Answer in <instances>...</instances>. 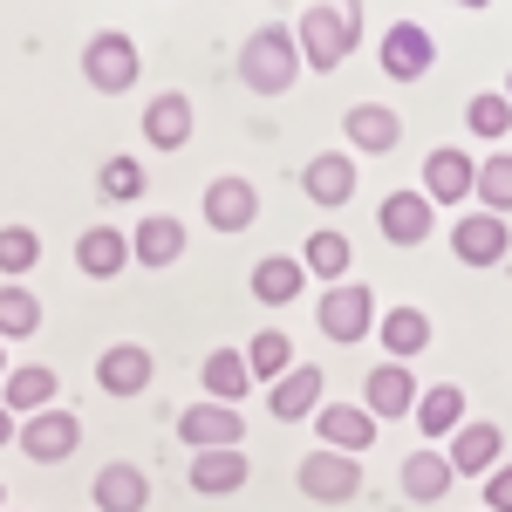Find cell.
Wrapping results in <instances>:
<instances>
[{
    "mask_svg": "<svg viewBox=\"0 0 512 512\" xmlns=\"http://www.w3.org/2000/svg\"><path fill=\"white\" fill-rule=\"evenodd\" d=\"M403 499H410V506H437V499H444V492H451V458H444V451H410V458H403Z\"/></svg>",
    "mask_w": 512,
    "mask_h": 512,
    "instance_id": "26",
    "label": "cell"
},
{
    "mask_svg": "<svg viewBox=\"0 0 512 512\" xmlns=\"http://www.w3.org/2000/svg\"><path fill=\"white\" fill-rule=\"evenodd\" d=\"M89 499H96V512H144L151 506V478H144V465H103V472L89 478Z\"/></svg>",
    "mask_w": 512,
    "mask_h": 512,
    "instance_id": "21",
    "label": "cell"
},
{
    "mask_svg": "<svg viewBox=\"0 0 512 512\" xmlns=\"http://www.w3.org/2000/svg\"><path fill=\"white\" fill-rule=\"evenodd\" d=\"M376 226H383L390 246H424V239L437 233V205L424 192H410V185H403V192H390L383 205H376Z\"/></svg>",
    "mask_w": 512,
    "mask_h": 512,
    "instance_id": "13",
    "label": "cell"
},
{
    "mask_svg": "<svg viewBox=\"0 0 512 512\" xmlns=\"http://www.w3.org/2000/svg\"><path fill=\"white\" fill-rule=\"evenodd\" d=\"M301 287H308V267H301L294 253H267V260H253V301H260V308H287V301H301Z\"/></svg>",
    "mask_w": 512,
    "mask_h": 512,
    "instance_id": "24",
    "label": "cell"
},
{
    "mask_svg": "<svg viewBox=\"0 0 512 512\" xmlns=\"http://www.w3.org/2000/svg\"><path fill=\"white\" fill-rule=\"evenodd\" d=\"M41 328V294L21 280H0V342H28Z\"/></svg>",
    "mask_w": 512,
    "mask_h": 512,
    "instance_id": "32",
    "label": "cell"
},
{
    "mask_svg": "<svg viewBox=\"0 0 512 512\" xmlns=\"http://www.w3.org/2000/svg\"><path fill=\"white\" fill-rule=\"evenodd\" d=\"M376 335H383L390 362H410V355L431 349V315L424 308H390V315H376Z\"/></svg>",
    "mask_w": 512,
    "mask_h": 512,
    "instance_id": "30",
    "label": "cell"
},
{
    "mask_svg": "<svg viewBox=\"0 0 512 512\" xmlns=\"http://www.w3.org/2000/svg\"><path fill=\"white\" fill-rule=\"evenodd\" d=\"M437 69V35L424 21H396L383 35V76L390 82H424Z\"/></svg>",
    "mask_w": 512,
    "mask_h": 512,
    "instance_id": "8",
    "label": "cell"
},
{
    "mask_svg": "<svg viewBox=\"0 0 512 512\" xmlns=\"http://www.w3.org/2000/svg\"><path fill=\"white\" fill-rule=\"evenodd\" d=\"M472 151H451V144H437L424 151V198L431 205H472Z\"/></svg>",
    "mask_w": 512,
    "mask_h": 512,
    "instance_id": "18",
    "label": "cell"
},
{
    "mask_svg": "<svg viewBox=\"0 0 512 512\" xmlns=\"http://www.w3.org/2000/svg\"><path fill=\"white\" fill-rule=\"evenodd\" d=\"M239 355H246V376H253V383H280V376L294 369V342H287L280 328H260Z\"/></svg>",
    "mask_w": 512,
    "mask_h": 512,
    "instance_id": "33",
    "label": "cell"
},
{
    "mask_svg": "<svg viewBox=\"0 0 512 512\" xmlns=\"http://www.w3.org/2000/svg\"><path fill=\"white\" fill-rule=\"evenodd\" d=\"M321 403H328V376H321L315 362H294L280 383H267V410H274L280 424H301V417H315Z\"/></svg>",
    "mask_w": 512,
    "mask_h": 512,
    "instance_id": "14",
    "label": "cell"
},
{
    "mask_svg": "<svg viewBox=\"0 0 512 512\" xmlns=\"http://www.w3.org/2000/svg\"><path fill=\"white\" fill-rule=\"evenodd\" d=\"M315 437H321V451H349V458H362V451L376 444V417H369L362 403H321L315 410Z\"/></svg>",
    "mask_w": 512,
    "mask_h": 512,
    "instance_id": "17",
    "label": "cell"
},
{
    "mask_svg": "<svg viewBox=\"0 0 512 512\" xmlns=\"http://www.w3.org/2000/svg\"><path fill=\"white\" fill-rule=\"evenodd\" d=\"M130 260H144V267H178V260H185V219L144 212V219L130 226Z\"/></svg>",
    "mask_w": 512,
    "mask_h": 512,
    "instance_id": "20",
    "label": "cell"
},
{
    "mask_svg": "<svg viewBox=\"0 0 512 512\" xmlns=\"http://www.w3.org/2000/svg\"><path fill=\"white\" fill-rule=\"evenodd\" d=\"M458 7H492V0H458Z\"/></svg>",
    "mask_w": 512,
    "mask_h": 512,
    "instance_id": "41",
    "label": "cell"
},
{
    "mask_svg": "<svg viewBox=\"0 0 512 512\" xmlns=\"http://www.w3.org/2000/svg\"><path fill=\"white\" fill-rule=\"evenodd\" d=\"M178 437L192 444V451H239L246 444V417H239L233 403H185L178 410Z\"/></svg>",
    "mask_w": 512,
    "mask_h": 512,
    "instance_id": "7",
    "label": "cell"
},
{
    "mask_svg": "<svg viewBox=\"0 0 512 512\" xmlns=\"http://www.w3.org/2000/svg\"><path fill=\"white\" fill-rule=\"evenodd\" d=\"M376 294H369V280H335L328 294H321V308H315V321H321V335L328 342H362L369 328H376Z\"/></svg>",
    "mask_w": 512,
    "mask_h": 512,
    "instance_id": "5",
    "label": "cell"
},
{
    "mask_svg": "<svg viewBox=\"0 0 512 512\" xmlns=\"http://www.w3.org/2000/svg\"><path fill=\"white\" fill-rule=\"evenodd\" d=\"M76 267L89 280H117L123 267H130V233H117V226H89V233L76 239Z\"/></svg>",
    "mask_w": 512,
    "mask_h": 512,
    "instance_id": "25",
    "label": "cell"
},
{
    "mask_svg": "<svg viewBox=\"0 0 512 512\" xmlns=\"http://www.w3.org/2000/svg\"><path fill=\"white\" fill-rule=\"evenodd\" d=\"M410 403H417V376L403 369V362H383V369H369L362 376V410L383 424V417H410Z\"/></svg>",
    "mask_w": 512,
    "mask_h": 512,
    "instance_id": "22",
    "label": "cell"
},
{
    "mask_svg": "<svg viewBox=\"0 0 512 512\" xmlns=\"http://www.w3.org/2000/svg\"><path fill=\"white\" fill-rule=\"evenodd\" d=\"M7 512H14V506H7Z\"/></svg>",
    "mask_w": 512,
    "mask_h": 512,
    "instance_id": "44",
    "label": "cell"
},
{
    "mask_svg": "<svg viewBox=\"0 0 512 512\" xmlns=\"http://www.w3.org/2000/svg\"><path fill=\"white\" fill-rule=\"evenodd\" d=\"M410 417H417L424 437H451L458 424H465V390H458V383H431V390H417Z\"/></svg>",
    "mask_w": 512,
    "mask_h": 512,
    "instance_id": "28",
    "label": "cell"
},
{
    "mask_svg": "<svg viewBox=\"0 0 512 512\" xmlns=\"http://www.w3.org/2000/svg\"><path fill=\"white\" fill-rule=\"evenodd\" d=\"M151 376H158V362H151L144 342H110V349L96 355V390L103 396H144Z\"/></svg>",
    "mask_w": 512,
    "mask_h": 512,
    "instance_id": "12",
    "label": "cell"
},
{
    "mask_svg": "<svg viewBox=\"0 0 512 512\" xmlns=\"http://www.w3.org/2000/svg\"><path fill=\"white\" fill-rule=\"evenodd\" d=\"M14 444H21L28 465H62V458H76V444H82V417L62 410V403H48V410H35V417H21Z\"/></svg>",
    "mask_w": 512,
    "mask_h": 512,
    "instance_id": "4",
    "label": "cell"
},
{
    "mask_svg": "<svg viewBox=\"0 0 512 512\" xmlns=\"http://www.w3.org/2000/svg\"><path fill=\"white\" fill-rule=\"evenodd\" d=\"M0 512H7V485H0Z\"/></svg>",
    "mask_w": 512,
    "mask_h": 512,
    "instance_id": "43",
    "label": "cell"
},
{
    "mask_svg": "<svg viewBox=\"0 0 512 512\" xmlns=\"http://www.w3.org/2000/svg\"><path fill=\"white\" fill-rule=\"evenodd\" d=\"M472 198H478V212H499V219L512 212V151H492V158H478V171H472Z\"/></svg>",
    "mask_w": 512,
    "mask_h": 512,
    "instance_id": "34",
    "label": "cell"
},
{
    "mask_svg": "<svg viewBox=\"0 0 512 512\" xmlns=\"http://www.w3.org/2000/svg\"><path fill=\"white\" fill-rule=\"evenodd\" d=\"M485 512H512V458L485 472Z\"/></svg>",
    "mask_w": 512,
    "mask_h": 512,
    "instance_id": "38",
    "label": "cell"
},
{
    "mask_svg": "<svg viewBox=\"0 0 512 512\" xmlns=\"http://www.w3.org/2000/svg\"><path fill=\"white\" fill-rule=\"evenodd\" d=\"M137 76H144V55H137V41L123 35V28L89 35V48H82V82H89L96 96H130Z\"/></svg>",
    "mask_w": 512,
    "mask_h": 512,
    "instance_id": "3",
    "label": "cell"
},
{
    "mask_svg": "<svg viewBox=\"0 0 512 512\" xmlns=\"http://www.w3.org/2000/svg\"><path fill=\"white\" fill-rule=\"evenodd\" d=\"M192 130H198L192 96L164 89V96L144 103V144H151V151H185V144H192Z\"/></svg>",
    "mask_w": 512,
    "mask_h": 512,
    "instance_id": "16",
    "label": "cell"
},
{
    "mask_svg": "<svg viewBox=\"0 0 512 512\" xmlns=\"http://www.w3.org/2000/svg\"><path fill=\"white\" fill-rule=\"evenodd\" d=\"M294 260H301V267H308L315 280H328V287H335V280H349V260H355V246H349V233H335V226H321V233H308V246H301Z\"/></svg>",
    "mask_w": 512,
    "mask_h": 512,
    "instance_id": "31",
    "label": "cell"
},
{
    "mask_svg": "<svg viewBox=\"0 0 512 512\" xmlns=\"http://www.w3.org/2000/svg\"><path fill=\"white\" fill-rule=\"evenodd\" d=\"M355 41H362V0H315L301 21H294V48H301V62L328 76V69H342L355 55Z\"/></svg>",
    "mask_w": 512,
    "mask_h": 512,
    "instance_id": "1",
    "label": "cell"
},
{
    "mask_svg": "<svg viewBox=\"0 0 512 512\" xmlns=\"http://www.w3.org/2000/svg\"><path fill=\"white\" fill-rule=\"evenodd\" d=\"M239 82L253 89V96H287L294 89V76H301V48H294V28H280V21H267V28H253V35L239 41Z\"/></svg>",
    "mask_w": 512,
    "mask_h": 512,
    "instance_id": "2",
    "label": "cell"
},
{
    "mask_svg": "<svg viewBox=\"0 0 512 512\" xmlns=\"http://www.w3.org/2000/svg\"><path fill=\"white\" fill-rule=\"evenodd\" d=\"M198 383H205L212 403H233V410H239V396H253V376H246V355L239 349H212L198 362Z\"/></svg>",
    "mask_w": 512,
    "mask_h": 512,
    "instance_id": "29",
    "label": "cell"
},
{
    "mask_svg": "<svg viewBox=\"0 0 512 512\" xmlns=\"http://www.w3.org/2000/svg\"><path fill=\"white\" fill-rule=\"evenodd\" d=\"M301 492L321 499V506L355 499V492H362V458H349V451H308V458H301Z\"/></svg>",
    "mask_w": 512,
    "mask_h": 512,
    "instance_id": "9",
    "label": "cell"
},
{
    "mask_svg": "<svg viewBox=\"0 0 512 512\" xmlns=\"http://www.w3.org/2000/svg\"><path fill=\"white\" fill-rule=\"evenodd\" d=\"M35 260H41V233L35 226H0V280L35 274Z\"/></svg>",
    "mask_w": 512,
    "mask_h": 512,
    "instance_id": "37",
    "label": "cell"
},
{
    "mask_svg": "<svg viewBox=\"0 0 512 512\" xmlns=\"http://www.w3.org/2000/svg\"><path fill=\"white\" fill-rule=\"evenodd\" d=\"M451 253H458L465 267H499V260L512 253L506 219H499V212H478V205H472V212L451 226Z\"/></svg>",
    "mask_w": 512,
    "mask_h": 512,
    "instance_id": "11",
    "label": "cell"
},
{
    "mask_svg": "<svg viewBox=\"0 0 512 512\" xmlns=\"http://www.w3.org/2000/svg\"><path fill=\"white\" fill-rule=\"evenodd\" d=\"M444 458H451L458 478H485L499 458H506V437H499V424H485V417H465L458 431L444 437Z\"/></svg>",
    "mask_w": 512,
    "mask_h": 512,
    "instance_id": "10",
    "label": "cell"
},
{
    "mask_svg": "<svg viewBox=\"0 0 512 512\" xmlns=\"http://www.w3.org/2000/svg\"><path fill=\"white\" fill-rule=\"evenodd\" d=\"M342 137H349V151H362V158H390L396 144H403V117H396L390 103H349Z\"/></svg>",
    "mask_w": 512,
    "mask_h": 512,
    "instance_id": "15",
    "label": "cell"
},
{
    "mask_svg": "<svg viewBox=\"0 0 512 512\" xmlns=\"http://www.w3.org/2000/svg\"><path fill=\"white\" fill-rule=\"evenodd\" d=\"M144 185H151V178H144V158H130V151H117V158L96 164V192L110 198V205H137Z\"/></svg>",
    "mask_w": 512,
    "mask_h": 512,
    "instance_id": "35",
    "label": "cell"
},
{
    "mask_svg": "<svg viewBox=\"0 0 512 512\" xmlns=\"http://www.w3.org/2000/svg\"><path fill=\"white\" fill-rule=\"evenodd\" d=\"M355 151H321V158H308V171H301V192H308V205H349L355 198Z\"/></svg>",
    "mask_w": 512,
    "mask_h": 512,
    "instance_id": "19",
    "label": "cell"
},
{
    "mask_svg": "<svg viewBox=\"0 0 512 512\" xmlns=\"http://www.w3.org/2000/svg\"><path fill=\"white\" fill-rule=\"evenodd\" d=\"M198 219H205L212 233H246V226L260 219V185H253V178H239V171L212 178L205 198H198Z\"/></svg>",
    "mask_w": 512,
    "mask_h": 512,
    "instance_id": "6",
    "label": "cell"
},
{
    "mask_svg": "<svg viewBox=\"0 0 512 512\" xmlns=\"http://www.w3.org/2000/svg\"><path fill=\"white\" fill-rule=\"evenodd\" d=\"M14 431H21V417H14V410L0 403V444H14Z\"/></svg>",
    "mask_w": 512,
    "mask_h": 512,
    "instance_id": "39",
    "label": "cell"
},
{
    "mask_svg": "<svg viewBox=\"0 0 512 512\" xmlns=\"http://www.w3.org/2000/svg\"><path fill=\"white\" fill-rule=\"evenodd\" d=\"M246 478H253L246 451H192V492H205V499H226Z\"/></svg>",
    "mask_w": 512,
    "mask_h": 512,
    "instance_id": "27",
    "label": "cell"
},
{
    "mask_svg": "<svg viewBox=\"0 0 512 512\" xmlns=\"http://www.w3.org/2000/svg\"><path fill=\"white\" fill-rule=\"evenodd\" d=\"M55 390H62V376H55L48 362H21V369H7V376H0V403H7L14 417L48 410V403H55Z\"/></svg>",
    "mask_w": 512,
    "mask_h": 512,
    "instance_id": "23",
    "label": "cell"
},
{
    "mask_svg": "<svg viewBox=\"0 0 512 512\" xmlns=\"http://www.w3.org/2000/svg\"><path fill=\"white\" fill-rule=\"evenodd\" d=\"M465 123H472V137H485V144H506V130H512L506 89H472V103H465Z\"/></svg>",
    "mask_w": 512,
    "mask_h": 512,
    "instance_id": "36",
    "label": "cell"
},
{
    "mask_svg": "<svg viewBox=\"0 0 512 512\" xmlns=\"http://www.w3.org/2000/svg\"><path fill=\"white\" fill-rule=\"evenodd\" d=\"M7 369H14V362H7V342H0V376H7Z\"/></svg>",
    "mask_w": 512,
    "mask_h": 512,
    "instance_id": "40",
    "label": "cell"
},
{
    "mask_svg": "<svg viewBox=\"0 0 512 512\" xmlns=\"http://www.w3.org/2000/svg\"><path fill=\"white\" fill-rule=\"evenodd\" d=\"M499 89H506V103H512V76H506V82H499Z\"/></svg>",
    "mask_w": 512,
    "mask_h": 512,
    "instance_id": "42",
    "label": "cell"
}]
</instances>
